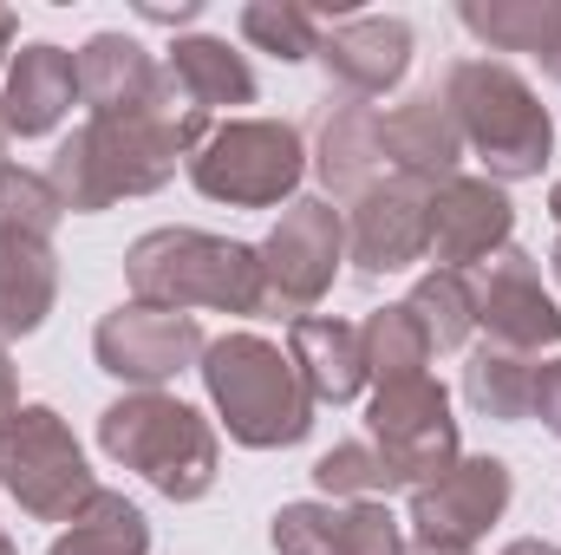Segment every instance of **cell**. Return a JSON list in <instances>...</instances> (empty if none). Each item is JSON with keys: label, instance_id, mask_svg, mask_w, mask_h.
<instances>
[{"label": "cell", "instance_id": "6da1fadb", "mask_svg": "<svg viewBox=\"0 0 561 555\" xmlns=\"http://www.w3.org/2000/svg\"><path fill=\"white\" fill-rule=\"evenodd\" d=\"M209 112L190 105V92L170 79L163 66V86L150 92V105L138 112H112V118H85L72 138L53 150V170L46 183L59 190L66 209L79 216H99L112 209L118 196H150L176 177V163H190L203 138H209Z\"/></svg>", "mask_w": 561, "mask_h": 555}, {"label": "cell", "instance_id": "7a4b0ae2", "mask_svg": "<svg viewBox=\"0 0 561 555\" xmlns=\"http://www.w3.org/2000/svg\"><path fill=\"white\" fill-rule=\"evenodd\" d=\"M463 132V150L490 170V183H523L542 177L556 150V118L529 92V79L503 59H457L437 92Z\"/></svg>", "mask_w": 561, "mask_h": 555}, {"label": "cell", "instance_id": "3957f363", "mask_svg": "<svg viewBox=\"0 0 561 555\" xmlns=\"http://www.w3.org/2000/svg\"><path fill=\"white\" fill-rule=\"evenodd\" d=\"M131 301L144 307H209V314H262V256L203 229H150L125 256Z\"/></svg>", "mask_w": 561, "mask_h": 555}, {"label": "cell", "instance_id": "277c9868", "mask_svg": "<svg viewBox=\"0 0 561 555\" xmlns=\"http://www.w3.org/2000/svg\"><path fill=\"white\" fill-rule=\"evenodd\" d=\"M203 386L209 406L249 451H287L313 431V393L300 386L294 360L262 333H222L203 347Z\"/></svg>", "mask_w": 561, "mask_h": 555}, {"label": "cell", "instance_id": "5b68a950", "mask_svg": "<svg viewBox=\"0 0 561 555\" xmlns=\"http://www.w3.org/2000/svg\"><path fill=\"white\" fill-rule=\"evenodd\" d=\"M99 444L112 464L138 471L150 490H163L170 503H196L209 497L216 471H222V444L216 424L170 399V393H125L118 406L99 412Z\"/></svg>", "mask_w": 561, "mask_h": 555}, {"label": "cell", "instance_id": "8992f818", "mask_svg": "<svg viewBox=\"0 0 561 555\" xmlns=\"http://www.w3.org/2000/svg\"><path fill=\"white\" fill-rule=\"evenodd\" d=\"M307 177V144L280 118H229L190 157V183L229 209H275Z\"/></svg>", "mask_w": 561, "mask_h": 555}, {"label": "cell", "instance_id": "52a82bcc", "mask_svg": "<svg viewBox=\"0 0 561 555\" xmlns=\"http://www.w3.org/2000/svg\"><path fill=\"white\" fill-rule=\"evenodd\" d=\"M0 484L33 523H72L99 497L72 424L53 406H20V418L7 424V438H0Z\"/></svg>", "mask_w": 561, "mask_h": 555}, {"label": "cell", "instance_id": "ba28073f", "mask_svg": "<svg viewBox=\"0 0 561 555\" xmlns=\"http://www.w3.org/2000/svg\"><path fill=\"white\" fill-rule=\"evenodd\" d=\"M255 256H262V314L307 320L346 262V216L320 196H300L280 209V223Z\"/></svg>", "mask_w": 561, "mask_h": 555}, {"label": "cell", "instance_id": "9c48e42d", "mask_svg": "<svg viewBox=\"0 0 561 555\" xmlns=\"http://www.w3.org/2000/svg\"><path fill=\"white\" fill-rule=\"evenodd\" d=\"M373 424V451L386 457V471L399 477V490H424L437 484L463 451H457V418H450V393L419 373V380H392L373 393L366 406Z\"/></svg>", "mask_w": 561, "mask_h": 555}, {"label": "cell", "instance_id": "30bf717a", "mask_svg": "<svg viewBox=\"0 0 561 555\" xmlns=\"http://www.w3.org/2000/svg\"><path fill=\"white\" fill-rule=\"evenodd\" d=\"M203 327H196V314H170V307H118V314H105L99 320V333H92V353H99V366L112 373V380H125V386H138V393H157L163 380H176L183 366H203Z\"/></svg>", "mask_w": 561, "mask_h": 555}, {"label": "cell", "instance_id": "8fae6325", "mask_svg": "<svg viewBox=\"0 0 561 555\" xmlns=\"http://www.w3.org/2000/svg\"><path fill=\"white\" fill-rule=\"evenodd\" d=\"M510 464L503 457H457L437 484L412 490V536L419 543H437V550H470L503 510H510Z\"/></svg>", "mask_w": 561, "mask_h": 555}, {"label": "cell", "instance_id": "7c38bea8", "mask_svg": "<svg viewBox=\"0 0 561 555\" xmlns=\"http://www.w3.org/2000/svg\"><path fill=\"white\" fill-rule=\"evenodd\" d=\"M470 294H477V327L490 333V347H510V353H529V360L542 347H561V307L542 287L536 256H523L516 242L483 262V281Z\"/></svg>", "mask_w": 561, "mask_h": 555}, {"label": "cell", "instance_id": "4fadbf2b", "mask_svg": "<svg viewBox=\"0 0 561 555\" xmlns=\"http://www.w3.org/2000/svg\"><path fill=\"white\" fill-rule=\"evenodd\" d=\"M431 256V190L405 183V177H386L379 190H366L353 203V223H346V262L359 275H399Z\"/></svg>", "mask_w": 561, "mask_h": 555}, {"label": "cell", "instance_id": "5bb4252c", "mask_svg": "<svg viewBox=\"0 0 561 555\" xmlns=\"http://www.w3.org/2000/svg\"><path fill=\"white\" fill-rule=\"evenodd\" d=\"M327 79L346 92V99H379L405 79L412 66V26L392 20V13H346V20H327L320 26V53Z\"/></svg>", "mask_w": 561, "mask_h": 555}, {"label": "cell", "instance_id": "9a60e30c", "mask_svg": "<svg viewBox=\"0 0 561 555\" xmlns=\"http://www.w3.org/2000/svg\"><path fill=\"white\" fill-rule=\"evenodd\" d=\"M516 209L503 196V183L490 177H450L444 190H431V256L463 275L477 262H490L496 249H510Z\"/></svg>", "mask_w": 561, "mask_h": 555}, {"label": "cell", "instance_id": "2e32d148", "mask_svg": "<svg viewBox=\"0 0 561 555\" xmlns=\"http://www.w3.org/2000/svg\"><path fill=\"white\" fill-rule=\"evenodd\" d=\"M379 138H386V170L419 183V190H444L457 177V163H463V132H457V118H450V105L437 92H419V99L392 105Z\"/></svg>", "mask_w": 561, "mask_h": 555}, {"label": "cell", "instance_id": "e0dca14e", "mask_svg": "<svg viewBox=\"0 0 561 555\" xmlns=\"http://www.w3.org/2000/svg\"><path fill=\"white\" fill-rule=\"evenodd\" d=\"M79 99V53L66 46H26L7 66V92H0V132L7 138H46Z\"/></svg>", "mask_w": 561, "mask_h": 555}, {"label": "cell", "instance_id": "ac0fdd59", "mask_svg": "<svg viewBox=\"0 0 561 555\" xmlns=\"http://www.w3.org/2000/svg\"><path fill=\"white\" fill-rule=\"evenodd\" d=\"M379 125H386V112L366 105V99H346V105H333L320 118V157H313V170H320V183L340 203H359L366 190L386 183V138H379Z\"/></svg>", "mask_w": 561, "mask_h": 555}, {"label": "cell", "instance_id": "d6986e66", "mask_svg": "<svg viewBox=\"0 0 561 555\" xmlns=\"http://www.w3.org/2000/svg\"><path fill=\"white\" fill-rule=\"evenodd\" d=\"M287 360H294L300 386L313 393V406H320V399H327V406H346V399H359V386H366V353H359V327H353V320H333V314L294 320Z\"/></svg>", "mask_w": 561, "mask_h": 555}, {"label": "cell", "instance_id": "ffe728a7", "mask_svg": "<svg viewBox=\"0 0 561 555\" xmlns=\"http://www.w3.org/2000/svg\"><path fill=\"white\" fill-rule=\"evenodd\" d=\"M163 86V66L125 33H92L79 46V99L92 105V118L112 112H138L150 105V92Z\"/></svg>", "mask_w": 561, "mask_h": 555}, {"label": "cell", "instance_id": "44dd1931", "mask_svg": "<svg viewBox=\"0 0 561 555\" xmlns=\"http://www.w3.org/2000/svg\"><path fill=\"white\" fill-rule=\"evenodd\" d=\"M59 301V256L46 236L0 229V340H26Z\"/></svg>", "mask_w": 561, "mask_h": 555}, {"label": "cell", "instance_id": "7402d4cb", "mask_svg": "<svg viewBox=\"0 0 561 555\" xmlns=\"http://www.w3.org/2000/svg\"><path fill=\"white\" fill-rule=\"evenodd\" d=\"M170 79L190 92V105L203 112H222V105H255V72L242 53H229V39H209V33H190L170 46Z\"/></svg>", "mask_w": 561, "mask_h": 555}, {"label": "cell", "instance_id": "603a6c76", "mask_svg": "<svg viewBox=\"0 0 561 555\" xmlns=\"http://www.w3.org/2000/svg\"><path fill=\"white\" fill-rule=\"evenodd\" d=\"M463 26L490 53H536L549 59L561 39V0H463Z\"/></svg>", "mask_w": 561, "mask_h": 555}, {"label": "cell", "instance_id": "cb8c5ba5", "mask_svg": "<svg viewBox=\"0 0 561 555\" xmlns=\"http://www.w3.org/2000/svg\"><path fill=\"white\" fill-rule=\"evenodd\" d=\"M463 399L483 418H503V424L529 418V406H536V360L483 340V347L463 360Z\"/></svg>", "mask_w": 561, "mask_h": 555}, {"label": "cell", "instance_id": "d4e9b609", "mask_svg": "<svg viewBox=\"0 0 561 555\" xmlns=\"http://www.w3.org/2000/svg\"><path fill=\"white\" fill-rule=\"evenodd\" d=\"M53 555H150V523H144L138 503H125L118 490H99L72 530L53 543Z\"/></svg>", "mask_w": 561, "mask_h": 555}, {"label": "cell", "instance_id": "484cf974", "mask_svg": "<svg viewBox=\"0 0 561 555\" xmlns=\"http://www.w3.org/2000/svg\"><path fill=\"white\" fill-rule=\"evenodd\" d=\"M359 353H366V380H379V386H392V380H419L424 366H431V340H424L419 314H412L405 301L366 314V327H359Z\"/></svg>", "mask_w": 561, "mask_h": 555}, {"label": "cell", "instance_id": "4316f807", "mask_svg": "<svg viewBox=\"0 0 561 555\" xmlns=\"http://www.w3.org/2000/svg\"><path fill=\"white\" fill-rule=\"evenodd\" d=\"M405 307L419 314L431 353H457V347L470 340V327H477V294H470V281L450 275V269H431V275L412 287Z\"/></svg>", "mask_w": 561, "mask_h": 555}, {"label": "cell", "instance_id": "83f0119b", "mask_svg": "<svg viewBox=\"0 0 561 555\" xmlns=\"http://www.w3.org/2000/svg\"><path fill=\"white\" fill-rule=\"evenodd\" d=\"M242 39L262 46V53H275L280 66L313 59L320 53V13H307L294 0H249L242 7Z\"/></svg>", "mask_w": 561, "mask_h": 555}, {"label": "cell", "instance_id": "f1b7e54d", "mask_svg": "<svg viewBox=\"0 0 561 555\" xmlns=\"http://www.w3.org/2000/svg\"><path fill=\"white\" fill-rule=\"evenodd\" d=\"M313 484H320L327 503H379L386 490H399V477L386 471V457L373 444H333L313 464Z\"/></svg>", "mask_w": 561, "mask_h": 555}, {"label": "cell", "instance_id": "f546056e", "mask_svg": "<svg viewBox=\"0 0 561 555\" xmlns=\"http://www.w3.org/2000/svg\"><path fill=\"white\" fill-rule=\"evenodd\" d=\"M59 216H66V203H59V190L39 170L0 163V229H26V236H46L53 242Z\"/></svg>", "mask_w": 561, "mask_h": 555}, {"label": "cell", "instance_id": "4dcf8cb0", "mask_svg": "<svg viewBox=\"0 0 561 555\" xmlns=\"http://www.w3.org/2000/svg\"><path fill=\"white\" fill-rule=\"evenodd\" d=\"M346 503H287L275 517V555H346Z\"/></svg>", "mask_w": 561, "mask_h": 555}, {"label": "cell", "instance_id": "1f68e13d", "mask_svg": "<svg viewBox=\"0 0 561 555\" xmlns=\"http://www.w3.org/2000/svg\"><path fill=\"white\" fill-rule=\"evenodd\" d=\"M529 412H536V418H542V424L561 438V360L536 366V406H529Z\"/></svg>", "mask_w": 561, "mask_h": 555}, {"label": "cell", "instance_id": "d6a6232c", "mask_svg": "<svg viewBox=\"0 0 561 555\" xmlns=\"http://www.w3.org/2000/svg\"><path fill=\"white\" fill-rule=\"evenodd\" d=\"M138 13H144V20H163V26H183V20H196V13H203V0H176V7H157V0H144Z\"/></svg>", "mask_w": 561, "mask_h": 555}, {"label": "cell", "instance_id": "836d02e7", "mask_svg": "<svg viewBox=\"0 0 561 555\" xmlns=\"http://www.w3.org/2000/svg\"><path fill=\"white\" fill-rule=\"evenodd\" d=\"M13 418H20V393H13V366H7V353H0V438H7Z\"/></svg>", "mask_w": 561, "mask_h": 555}, {"label": "cell", "instance_id": "e575fe53", "mask_svg": "<svg viewBox=\"0 0 561 555\" xmlns=\"http://www.w3.org/2000/svg\"><path fill=\"white\" fill-rule=\"evenodd\" d=\"M503 555H561L556 543H542V536H523V543H510Z\"/></svg>", "mask_w": 561, "mask_h": 555}, {"label": "cell", "instance_id": "d590c367", "mask_svg": "<svg viewBox=\"0 0 561 555\" xmlns=\"http://www.w3.org/2000/svg\"><path fill=\"white\" fill-rule=\"evenodd\" d=\"M13 26H20V20H13V13L0 7V66H7V53H13Z\"/></svg>", "mask_w": 561, "mask_h": 555}, {"label": "cell", "instance_id": "8d00e7d4", "mask_svg": "<svg viewBox=\"0 0 561 555\" xmlns=\"http://www.w3.org/2000/svg\"><path fill=\"white\" fill-rule=\"evenodd\" d=\"M542 72H549V79H556V86H561V39H556V46H549V59H542Z\"/></svg>", "mask_w": 561, "mask_h": 555}, {"label": "cell", "instance_id": "74e56055", "mask_svg": "<svg viewBox=\"0 0 561 555\" xmlns=\"http://www.w3.org/2000/svg\"><path fill=\"white\" fill-rule=\"evenodd\" d=\"M405 555H470V550H437V543H412Z\"/></svg>", "mask_w": 561, "mask_h": 555}, {"label": "cell", "instance_id": "f35d334b", "mask_svg": "<svg viewBox=\"0 0 561 555\" xmlns=\"http://www.w3.org/2000/svg\"><path fill=\"white\" fill-rule=\"evenodd\" d=\"M549 216H556V229H561V183L549 190Z\"/></svg>", "mask_w": 561, "mask_h": 555}, {"label": "cell", "instance_id": "ab89813d", "mask_svg": "<svg viewBox=\"0 0 561 555\" xmlns=\"http://www.w3.org/2000/svg\"><path fill=\"white\" fill-rule=\"evenodd\" d=\"M549 269H556V281H561V242H556V256H549Z\"/></svg>", "mask_w": 561, "mask_h": 555}, {"label": "cell", "instance_id": "60d3db41", "mask_svg": "<svg viewBox=\"0 0 561 555\" xmlns=\"http://www.w3.org/2000/svg\"><path fill=\"white\" fill-rule=\"evenodd\" d=\"M0 555H20V550H13V543H7V536H0Z\"/></svg>", "mask_w": 561, "mask_h": 555}]
</instances>
